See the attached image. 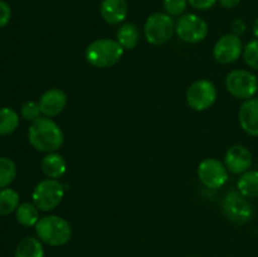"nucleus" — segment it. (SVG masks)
Here are the masks:
<instances>
[{
    "label": "nucleus",
    "mask_w": 258,
    "mask_h": 257,
    "mask_svg": "<svg viewBox=\"0 0 258 257\" xmlns=\"http://www.w3.org/2000/svg\"><path fill=\"white\" fill-rule=\"evenodd\" d=\"M222 209L227 218L237 224H244L253 217V208L248 198L242 196L238 190H232L224 196Z\"/></svg>",
    "instance_id": "obj_7"
},
{
    "label": "nucleus",
    "mask_w": 258,
    "mask_h": 257,
    "mask_svg": "<svg viewBox=\"0 0 258 257\" xmlns=\"http://www.w3.org/2000/svg\"><path fill=\"white\" fill-rule=\"evenodd\" d=\"M198 178L207 188H222L228 180V169L218 159H204L198 166Z\"/></svg>",
    "instance_id": "obj_10"
},
{
    "label": "nucleus",
    "mask_w": 258,
    "mask_h": 257,
    "mask_svg": "<svg viewBox=\"0 0 258 257\" xmlns=\"http://www.w3.org/2000/svg\"><path fill=\"white\" fill-rule=\"evenodd\" d=\"M237 189L246 198H258V170H248L241 174V178L237 181Z\"/></svg>",
    "instance_id": "obj_17"
},
{
    "label": "nucleus",
    "mask_w": 258,
    "mask_h": 257,
    "mask_svg": "<svg viewBox=\"0 0 258 257\" xmlns=\"http://www.w3.org/2000/svg\"><path fill=\"white\" fill-rule=\"evenodd\" d=\"M19 194L12 188L0 189V216H9L19 207Z\"/></svg>",
    "instance_id": "obj_21"
},
{
    "label": "nucleus",
    "mask_w": 258,
    "mask_h": 257,
    "mask_svg": "<svg viewBox=\"0 0 258 257\" xmlns=\"http://www.w3.org/2000/svg\"><path fill=\"white\" fill-rule=\"evenodd\" d=\"M252 32H253V35L256 37V39H258V18L256 20H254L253 28H252Z\"/></svg>",
    "instance_id": "obj_31"
},
{
    "label": "nucleus",
    "mask_w": 258,
    "mask_h": 257,
    "mask_svg": "<svg viewBox=\"0 0 258 257\" xmlns=\"http://www.w3.org/2000/svg\"><path fill=\"white\" fill-rule=\"evenodd\" d=\"M224 165L233 174H243L252 165V154L246 146L233 145L224 155Z\"/></svg>",
    "instance_id": "obj_12"
},
{
    "label": "nucleus",
    "mask_w": 258,
    "mask_h": 257,
    "mask_svg": "<svg viewBox=\"0 0 258 257\" xmlns=\"http://www.w3.org/2000/svg\"><path fill=\"white\" fill-rule=\"evenodd\" d=\"M66 188L58 179H44L34 186L32 193L33 203L39 211L50 212L57 208L64 197Z\"/></svg>",
    "instance_id": "obj_4"
},
{
    "label": "nucleus",
    "mask_w": 258,
    "mask_h": 257,
    "mask_svg": "<svg viewBox=\"0 0 258 257\" xmlns=\"http://www.w3.org/2000/svg\"><path fill=\"white\" fill-rule=\"evenodd\" d=\"M217 100V88L208 80H198L189 86L186 91V102L196 111H206Z\"/></svg>",
    "instance_id": "obj_9"
},
{
    "label": "nucleus",
    "mask_w": 258,
    "mask_h": 257,
    "mask_svg": "<svg viewBox=\"0 0 258 257\" xmlns=\"http://www.w3.org/2000/svg\"><path fill=\"white\" fill-rule=\"evenodd\" d=\"M68 102V97L64 91L59 88H50L45 91L39 98V107L45 117H55L63 112Z\"/></svg>",
    "instance_id": "obj_13"
},
{
    "label": "nucleus",
    "mask_w": 258,
    "mask_h": 257,
    "mask_svg": "<svg viewBox=\"0 0 258 257\" xmlns=\"http://www.w3.org/2000/svg\"><path fill=\"white\" fill-rule=\"evenodd\" d=\"M102 19L108 24H120L126 19L128 5L126 0H102L100 5Z\"/></svg>",
    "instance_id": "obj_15"
},
{
    "label": "nucleus",
    "mask_w": 258,
    "mask_h": 257,
    "mask_svg": "<svg viewBox=\"0 0 258 257\" xmlns=\"http://www.w3.org/2000/svg\"><path fill=\"white\" fill-rule=\"evenodd\" d=\"M117 40L123 49H134L140 40V32L134 23H125L117 30Z\"/></svg>",
    "instance_id": "obj_19"
},
{
    "label": "nucleus",
    "mask_w": 258,
    "mask_h": 257,
    "mask_svg": "<svg viewBox=\"0 0 258 257\" xmlns=\"http://www.w3.org/2000/svg\"><path fill=\"white\" fill-rule=\"evenodd\" d=\"M28 140L30 145L40 153H54L62 148L64 135L59 126L49 117H40L30 123L28 128Z\"/></svg>",
    "instance_id": "obj_1"
},
{
    "label": "nucleus",
    "mask_w": 258,
    "mask_h": 257,
    "mask_svg": "<svg viewBox=\"0 0 258 257\" xmlns=\"http://www.w3.org/2000/svg\"><path fill=\"white\" fill-rule=\"evenodd\" d=\"M14 257H44L43 243L35 237H25L15 248Z\"/></svg>",
    "instance_id": "obj_18"
},
{
    "label": "nucleus",
    "mask_w": 258,
    "mask_h": 257,
    "mask_svg": "<svg viewBox=\"0 0 258 257\" xmlns=\"http://www.w3.org/2000/svg\"><path fill=\"white\" fill-rule=\"evenodd\" d=\"M246 30H247V25L242 19H237L232 23V34L238 35L239 37V35L243 34Z\"/></svg>",
    "instance_id": "obj_29"
},
{
    "label": "nucleus",
    "mask_w": 258,
    "mask_h": 257,
    "mask_svg": "<svg viewBox=\"0 0 258 257\" xmlns=\"http://www.w3.org/2000/svg\"><path fill=\"white\" fill-rule=\"evenodd\" d=\"M123 49L117 40L101 38L93 40L87 45L85 52L86 60L91 66L97 68H108L120 62L122 58Z\"/></svg>",
    "instance_id": "obj_3"
},
{
    "label": "nucleus",
    "mask_w": 258,
    "mask_h": 257,
    "mask_svg": "<svg viewBox=\"0 0 258 257\" xmlns=\"http://www.w3.org/2000/svg\"><path fill=\"white\" fill-rule=\"evenodd\" d=\"M15 218L22 226L24 227H35L39 221V209L34 203L24 202L20 203L15 211Z\"/></svg>",
    "instance_id": "obj_20"
},
{
    "label": "nucleus",
    "mask_w": 258,
    "mask_h": 257,
    "mask_svg": "<svg viewBox=\"0 0 258 257\" xmlns=\"http://www.w3.org/2000/svg\"><path fill=\"white\" fill-rule=\"evenodd\" d=\"M243 48L241 38L231 33L217 40L213 48V55L218 63L231 65L238 60L241 54H243Z\"/></svg>",
    "instance_id": "obj_11"
},
{
    "label": "nucleus",
    "mask_w": 258,
    "mask_h": 257,
    "mask_svg": "<svg viewBox=\"0 0 258 257\" xmlns=\"http://www.w3.org/2000/svg\"><path fill=\"white\" fill-rule=\"evenodd\" d=\"M22 116L25 118L27 121H30V122H34L37 121L38 118L42 117V111H40L39 103L34 102V101H28L25 102L24 105L22 106Z\"/></svg>",
    "instance_id": "obj_26"
},
{
    "label": "nucleus",
    "mask_w": 258,
    "mask_h": 257,
    "mask_svg": "<svg viewBox=\"0 0 258 257\" xmlns=\"http://www.w3.org/2000/svg\"><path fill=\"white\" fill-rule=\"evenodd\" d=\"M226 88L233 97L246 101L258 92V80L249 71L234 70L227 75Z\"/></svg>",
    "instance_id": "obj_6"
},
{
    "label": "nucleus",
    "mask_w": 258,
    "mask_h": 257,
    "mask_svg": "<svg viewBox=\"0 0 258 257\" xmlns=\"http://www.w3.org/2000/svg\"><path fill=\"white\" fill-rule=\"evenodd\" d=\"M217 2L218 0H188V4L197 10H207L214 7Z\"/></svg>",
    "instance_id": "obj_28"
},
{
    "label": "nucleus",
    "mask_w": 258,
    "mask_h": 257,
    "mask_svg": "<svg viewBox=\"0 0 258 257\" xmlns=\"http://www.w3.org/2000/svg\"><path fill=\"white\" fill-rule=\"evenodd\" d=\"M175 33L183 42L198 43L208 35V24L197 14H183L175 23Z\"/></svg>",
    "instance_id": "obj_8"
},
{
    "label": "nucleus",
    "mask_w": 258,
    "mask_h": 257,
    "mask_svg": "<svg viewBox=\"0 0 258 257\" xmlns=\"http://www.w3.org/2000/svg\"><path fill=\"white\" fill-rule=\"evenodd\" d=\"M175 33V23L166 13H154L146 19L144 34L150 44L161 45L168 43Z\"/></svg>",
    "instance_id": "obj_5"
},
{
    "label": "nucleus",
    "mask_w": 258,
    "mask_h": 257,
    "mask_svg": "<svg viewBox=\"0 0 258 257\" xmlns=\"http://www.w3.org/2000/svg\"><path fill=\"white\" fill-rule=\"evenodd\" d=\"M238 118L244 133L251 136H258V98H249L242 103Z\"/></svg>",
    "instance_id": "obj_14"
},
{
    "label": "nucleus",
    "mask_w": 258,
    "mask_h": 257,
    "mask_svg": "<svg viewBox=\"0 0 258 257\" xmlns=\"http://www.w3.org/2000/svg\"><path fill=\"white\" fill-rule=\"evenodd\" d=\"M219 4L226 9H233L241 3V0H218Z\"/></svg>",
    "instance_id": "obj_30"
},
{
    "label": "nucleus",
    "mask_w": 258,
    "mask_h": 257,
    "mask_svg": "<svg viewBox=\"0 0 258 257\" xmlns=\"http://www.w3.org/2000/svg\"><path fill=\"white\" fill-rule=\"evenodd\" d=\"M34 228L40 242L50 247L64 246L72 237V227L70 222L53 214L40 218Z\"/></svg>",
    "instance_id": "obj_2"
},
{
    "label": "nucleus",
    "mask_w": 258,
    "mask_h": 257,
    "mask_svg": "<svg viewBox=\"0 0 258 257\" xmlns=\"http://www.w3.org/2000/svg\"><path fill=\"white\" fill-rule=\"evenodd\" d=\"M17 176V165L7 156H0V189L8 188Z\"/></svg>",
    "instance_id": "obj_23"
},
{
    "label": "nucleus",
    "mask_w": 258,
    "mask_h": 257,
    "mask_svg": "<svg viewBox=\"0 0 258 257\" xmlns=\"http://www.w3.org/2000/svg\"><path fill=\"white\" fill-rule=\"evenodd\" d=\"M243 58L247 66L258 71V39H253L243 48Z\"/></svg>",
    "instance_id": "obj_24"
},
{
    "label": "nucleus",
    "mask_w": 258,
    "mask_h": 257,
    "mask_svg": "<svg viewBox=\"0 0 258 257\" xmlns=\"http://www.w3.org/2000/svg\"><path fill=\"white\" fill-rule=\"evenodd\" d=\"M40 169L43 174L49 179H59L67 171V163L64 158L57 151L54 153H48L40 163Z\"/></svg>",
    "instance_id": "obj_16"
},
{
    "label": "nucleus",
    "mask_w": 258,
    "mask_h": 257,
    "mask_svg": "<svg viewBox=\"0 0 258 257\" xmlns=\"http://www.w3.org/2000/svg\"><path fill=\"white\" fill-rule=\"evenodd\" d=\"M12 18V9L5 2L0 0V29L4 28Z\"/></svg>",
    "instance_id": "obj_27"
},
{
    "label": "nucleus",
    "mask_w": 258,
    "mask_h": 257,
    "mask_svg": "<svg viewBox=\"0 0 258 257\" xmlns=\"http://www.w3.org/2000/svg\"><path fill=\"white\" fill-rule=\"evenodd\" d=\"M164 9L170 17H180L188 7V0H164Z\"/></svg>",
    "instance_id": "obj_25"
},
{
    "label": "nucleus",
    "mask_w": 258,
    "mask_h": 257,
    "mask_svg": "<svg viewBox=\"0 0 258 257\" xmlns=\"http://www.w3.org/2000/svg\"><path fill=\"white\" fill-rule=\"evenodd\" d=\"M19 126V115L10 107L0 108V136L14 133Z\"/></svg>",
    "instance_id": "obj_22"
}]
</instances>
